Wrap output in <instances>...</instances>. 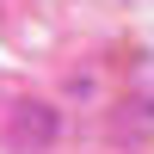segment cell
Here are the masks:
<instances>
[{
  "label": "cell",
  "mask_w": 154,
  "mask_h": 154,
  "mask_svg": "<svg viewBox=\"0 0 154 154\" xmlns=\"http://www.w3.org/2000/svg\"><path fill=\"white\" fill-rule=\"evenodd\" d=\"M6 130H12V142H19V148H49V142L62 136V111L43 105V99H25V105L6 111Z\"/></svg>",
  "instance_id": "cell-1"
}]
</instances>
